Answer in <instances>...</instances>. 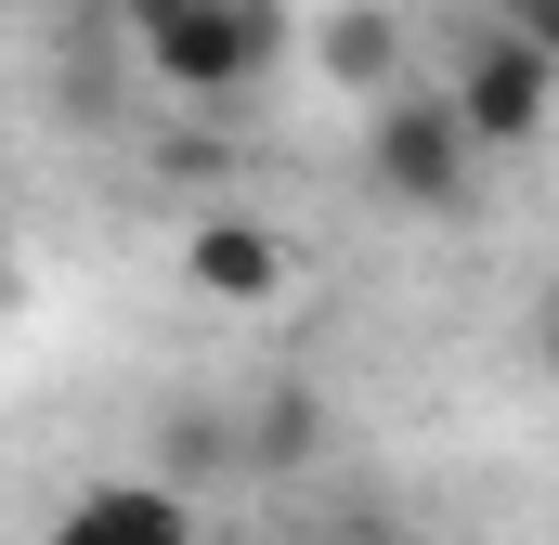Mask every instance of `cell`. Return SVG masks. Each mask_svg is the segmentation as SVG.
I'll return each instance as SVG.
<instances>
[{"label":"cell","mask_w":559,"mask_h":545,"mask_svg":"<svg viewBox=\"0 0 559 545\" xmlns=\"http://www.w3.org/2000/svg\"><path fill=\"white\" fill-rule=\"evenodd\" d=\"M143 78L182 105H235L286 65V0H118Z\"/></svg>","instance_id":"cell-1"},{"label":"cell","mask_w":559,"mask_h":545,"mask_svg":"<svg viewBox=\"0 0 559 545\" xmlns=\"http://www.w3.org/2000/svg\"><path fill=\"white\" fill-rule=\"evenodd\" d=\"M365 195L378 208H404V221H455L468 195H481V156H468V131H455V105L442 92H391L378 118H365Z\"/></svg>","instance_id":"cell-2"},{"label":"cell","mask_w":559,"mask_h":545,"mask_svg":"<svg viewBox=\"0 0 559 545\" xmlns=\"http://www.w3.org/2000/svg\"><path fill=\"white\" fill-rule=\"evenodd\" d=\"M442 105H455V131H468V156L495 169V156H521V143L547 131V105H559V65H547V52H521L508 26H481V39L455 52Z\"/></svg>","instance_id":"cell-3"},{"label":"cell","mask_w":559,"mask_h":545,"mask_svg":"<svg viewBox=\"0 0 559 545\" xmlns=\"http://www.w3.org/2000/svg\"><path fill=\"white\" fill-rule=\"evenodd\" d=\"M235 428H248V481H261V494H312L325 455H338V415H325L312 377H261V390L235 403Z\"/></svg>","instance_id":"cell-4"},{"label":"cell","mask_w":559,"mask_h":545,"mask_svg":"<svg viewBox=\"0 0 559 545\" xmlns=\"http://www.w3.org/2000/svg\"><path fill=\"white\" fill-rule=\"evenodd\" d=\"M143 481H169L182 507H195V494H222V481H248V428H235V403L169 390V403H156V428H143Z\"/></svg>","instance_id":"cell-5"},{"label":"cell","mask_w":559,"mask_h":545,"mask_svg":"<svg viewBox=\"0 0 559 545\" xmlns=\"http://www.w3.org/2000/svg\"><path fill=\"white\" fill-rule=\"evenodd\" d=\"M182 272H195V299H222V312H274L286 299V234L274 221H248V208H209L195 234H182Z\"/></svg>","instance_id":"cell-6"},{"label":"cell","mask_w":559,"mask_h":545,"mask_svg":"<svg viewBox=\"0 0 559 545\" xmlns=\"http://www.w3.org/2000/svg\"><path fill=\"white\" fill-rule=\"evenodd\" d=\"M26 545H195V507L169 481H79Z\"/></svg>","instance_id":"cell-7"},{"label":"cell","mask_w":559,"mask_h":545,"mask_svg":"<svg viewBox=\"0 0 559 545\" xmlns=\"http://www.w3.org/2000/svg\"><path fill=\"white\" fill-rule=\"evenodd\" d=\"M312 65H325L338 92L391 105V92H404V13H391V0H338V13L312 26Z\"/></svg>","instance_id":"cell-8"},{"label":"cell","mask_w":559,"mask_h":545,"mask_svg":"<svg viewBox=\"0 0 559 545\" xmlns=\"http://www.w3.org/2000/svg\"><path fill=\"white\" fill-rule=\"evenodd\" d=\"M299 545H429L378 481H312L299 494Z\"/></svg>","instance_id":"cell-9"},{"label":"cell","mask_w":559,"mask_h":545,"mask_svg":"<svg viewBox=\"0 0 559 545\" xmlns=\"http://www.w3.org/2000/svg\"><path fill=\"white\" fill-rule=\"evenodd\" d=\"M495 26H508L521 52H547V65H559V0H495Z\"/></svg>","instance_id":"cell-10"},{"label":"cell","mask_w":559,"mask_h":545,"mask_svg":"<svg viewBox=\"0 0 559 545\" xmlns=\"http://www.w3.org/2000/svg\"><path fill=\"white\" fill-rule=\"evenodd\" d=\"M534 377H547V390H559V299H547V312H534Z\"/></svg>","instance_id":"cell-11"}]
</instances>
